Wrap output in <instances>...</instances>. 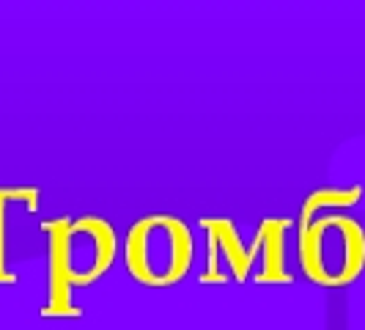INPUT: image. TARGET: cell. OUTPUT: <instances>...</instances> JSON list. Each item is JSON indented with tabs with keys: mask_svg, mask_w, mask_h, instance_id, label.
<instances>
[{
	"mask_svg": "<svg viewBox=\"0 0 365 330\" xmlns=\"http://www.w3.org/2000/svg\"><path fill=\"white\" fill-rule=\"evenodd\" d=\"M115 234L102 218H80L58 237V264L66 281L93 284L113 264Z\"/></svg>",
	"mask_w": 365,
	"mask_h": 330,
	"instance_id": "cell-3",
	"label": "cell"
},
{
	"mask_svg": "<svg viewBox=\"0 0 365 330\" xmlns=\"http://www.w3.org/2000/svg\"><path fill=\"white\" fill-rule=\"evenodd\" d=\"M299 264L313 284L344 286L365 264V234L357 220L324 215L311 220L299 234Z\"/></svg>",
	"mask_w": 365,
	"mask_h": 330,
	"instance_id": "cell-2",
	"label": "cell"
},
{
	"mask_svg": "<svg viewBox=\"0 0 365 330\" xmlns=\"http://www.w3.org/2000/svg\"><path fill=\"white\" fill-rule=\"evenodd\" d=\"M195 259V239L184 220L146 215L127 231L124 261L129 275L143 286H173L184 281Z\"/></svg>",
	"mask_w": 365,
	"mask_h": 330,
	"instance_id": "cell-1",
	"label": "cell"
}]
</instances>
